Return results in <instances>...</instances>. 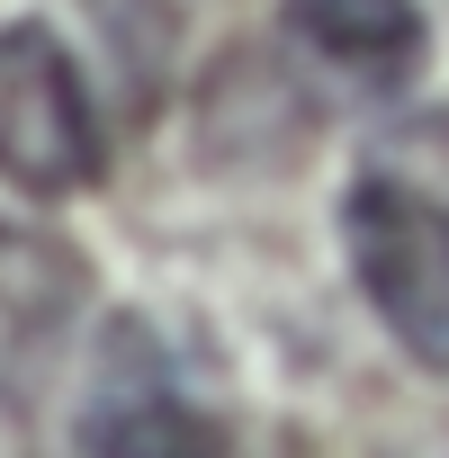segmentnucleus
Masks as SVG:
<instances>
[{"label": "nucleus", "instance_id": "1", "mask_svg": "<svg viewBox=\"0 0 449 458\" xmlns=\"http://www.w3.org/2000/svg\"><path fill=\"white\" fill-rule=\"evenodd\" d=\"M342 234L377 324L431 377H449V207H431L404 180H360L342 207Z\"/></svg>", "mask_w": 449, "mask_h": 458}, {"label": "nucleus", "instance_id": "2", "mask_svg": "<svg viewBox=\"0 0 449 458\" xmlns=\"http://www.w3.org/2000/svg\"><path fill=\"white\" fill-rule=\"evenodd\" d=\"M99 171H108V135L81 64L46 28H0V180L37 198H72Z\"/></svg>", "mask_w": 449, "mask_h": 458}, {"label": "nucleus", "instance_id": "3", "mask_svg": "<svg viewBox=\"0 0 449 458\" xmlns=\"http://www.w3.org/2000/svg\"><path fill=\"white\" fill-rule=\"evenodd\" d=\"M90 458H234V422L180 386H108L81 413Z\"/></svg>", "mask_w": 449, "mask_h": 458}, {"label": "nucleus", "instance_id": "4", "mask_svg": "<svg viewBox=\"0 0 449 458\" xmlns=\"http://www.w3.org/2000/svg\"><path fill=\"white\" fill-rule=\"evenodd\" d=\"M288 28L351 64V72H404L422 55V10L413 0H288Z\"/></svg>", "mask_w": 449, "mask_h": 458}]
</instances>
